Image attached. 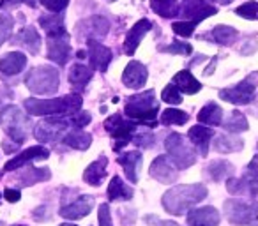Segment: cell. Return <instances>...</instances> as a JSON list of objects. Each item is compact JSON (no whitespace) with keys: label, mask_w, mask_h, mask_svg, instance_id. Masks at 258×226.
<instances>
[{"label":"cell","mask_w":258,"mask_h":226,"mask_svg":"<svg viewBox=\"0 0 258 226\" xmlns=\"http://www.w3.org/2000/svg\"><path fill=\"white\" fill-rule=\"evenodd\" d=\"M87 57H89L90 67L101 72H106L108 65L113 60L111 50L101 44V41H87Z\"/></svg>","instance_id":"obj_15"},{"label":"cell","mask_w":258,"mask_h":226,"mask_svg":"<svg viewBox=\"0 0 258 226\" xmlns=\"http://www.w3.org/2000/svg\"><path fill=\"white\" fill-rule=\"evenodd\" d=\"M69 83H71L73 90L76 92H82L83 89L87 87V83L90 82L92 78V67L83 64H75L71 69H69Z\"/></svg>","instance_id":"obj_28"},{"label":"cell","mask_w":258,"mask_h":226,"mask_svg":"<svg viewBox=\"0 0 258 226\" xmlns=\"http://www.w3.org/2000/svg\"><path fill=\"white\" fill-rule=\"evenodd\" d=\"M83 99L80 94H69L55 99H25L23 106L30 115L44 117H68L80 111Z\"/></svg>","instance_id":"obj_2"},{"label":"cell","mask_w":258,"mask_h":226,"mask_svg":"<svg viewBox=\"0 0 258 226\" xmlns=\"http://www.w3.org/2000/svg\"><path fill=\"white\" fill-rule=\"evenodd\" d=\"M138 124L133 122V120H125L120 113H115V115L108 117L104 120V129L106 133L113 138V143H111V148L115 152L122 150L125 145H129L133 141V136L137 133Z\"/></svg>","instance_id":"obj_8"},{"label":"cell","mask_w":258,"mask_h":226,"mask_svg":"<svg viewBox=\"0 0 258 226\" xmlns=\"http://www.w3.org/2000/svg\"><path fill=\"white\" fill-rule=\"evenodd\" d=\"M172 83L180 90V92L187 94V96H191V94H197V92H200V90H202V83L198 82V80L191 74V71H187V69L177 72V74L173 76Z\"/></svg>","instance_id":"obj_30"},{"label":"cell","mask_w":258,"mask_h":226,"mask_svg":"<svg viewBox=\"0 0 258 226\" xmlns=\"http://www.w3.org/2000/svg\"><path fill=\"white\" fill-rule=\"evenodd\" d=\"M46 57L57 65H66L71 58V36L68 30L46 37Z\"/></svg>","instance_id":"obj_12"},{"label":"cell","mask_w":258,"mask_h":226,"mask_svg":"<svg viewBox=\"0 0 258 226\" xmlns=\"http://www.w3.org/2000/svg\"><path fill=\"white\" fill-rule=\"evenodd\" d=\"M97 217H99V226H113V222H111V214H110V205L108 203L101 205Z\"/></svg>","instance_id":"obj_47"},{"label":"cell","mask_w":258,"mask_h":226,"mask_svg":"<svg viewBox=\"0 0 258 226\" xmlns=\"http://www.w3.org/2000/svg\"><path fill=\"white\" fill-rule=\"evenodd\" d=\"M15 226H25V224H15Z\"/></svg>","instance_id":"obj_57"},{"label":"cell","mask_w":258,"mask_h":226,"mask_svg":"<svg viewBox=\"0 0 258 226\" xmlns=\"http://www.w3.org/2000/svg\"><path fill=\"white\" fill-rule=\"evenodd\" d=\"M156 226H180V224H177V222H173V221H158Z\"/></svg>","instance_id":"obj_52"},{"label":"cell","mask_w":258,"mask_h":226,"mask_svg":"<svg viewBox=\"0 0 258 226\" xmlns=\"http://www.w3.org/2000/svg\"><path fill=\"white\" fill-rule=\"evenodd\" d=\"M92 208H94V196H90V194H87V196L82 194V196H78L76 200L62 205L58 214L64 219H69V221H78V219L89 215Z\"/></svg>","instance_id":"obj_16"},{"label":"cell","mask_w":258,"mask_h":226,"mask_svg":"<svg viewBox=\"0 0 258 226\" xmlns=\"http://www.w3.org/2000/svg\"><path fill=\"white\" fill-rule=\"evenodd\" d=\"M212 2H218V4H221V6H228V4H232L233 0H212Z\"/></svg>","instance_id":"obj_54"},{"label":"cell","mask_w":258,"mask_h":226,"mask_svg":"<svg viewBox=\"0 0 258 226\" xmlns=\"http://www.w3.org/2000/svg\"><path fill=\"white\" fill-rule=\"evenodd\" d=\"M223 127H225V131H228L230 134H237V133H242V131L249 129V124H247L246 115L240 113L239 110H235V111H232L228 119L223 122Z\"/></svg>","instance_id":"obj_36"},{"label":"cell","mask_w":258,"mask_h":226,"mask_svg":"<svg viewBox=\"0 0 258 226\" xmlns=\"http://www.w3.org/2000/svg\"><path fill=\"white\" fill-rule=\"evenodd\" d=\"M39 2H41V6H44V8L50 13H53V15H60L69 6V0H39Z\"/></svg>","instance_id":"obj_44"},{"label":"cell","mask_w":258,"mask_h":226,"mask_svg":"<svg viewBox=\"0 0 258 226\" xmlns=\"http://www.w3.org/2000/svg\"><path fill=\"white\" fill-rule=\"evenodd\" d=\"M133 189L120 179L115 175L108 184V200L110 201H118V200H131L133 198Z\"/></svg>","instance_id":"obj_33"},{"label":"cell","mask_w":258,"mask_h":226,"mask_svg":"<svg viewBox=\"0 0 258 226\" xmlns=\"http://www.w3.org/2000/svg\"><path fill=\"white\" fill-rule=\"evenodd\" d=\"M149 173H151L152 179L161 184H173L177 180V177H179V170L170 161L168 156H158V158L152 161Z\"/></svg>","instance_id":"obj_17"},{"label":"cell","mask_w":258,"mask_h":226,"mask_svg":"<svg viewBox=\"0 0 258 226\" xmlns=\"http://www.w3.org/2000/svg\"><path fill=\"white\" fill-rule=\"evenodd\" d=\"M214 15H218V8L212 0H182L177 11V16H180L182 22H191L195 25Z\"/></svg>","instance_id":"obj_10"},{"label":"cell","mask_w":258,"mask_h":226,"mask_svg":"<svg viewBox=\"0 0 258 226\" xmlns=\"http://www.w3.org/2000/svg\"><path fill=\"white\" fill-rule=\"evenodd\" d=\"M18 147H20L18 143H13V145H9L8 141H2V148H4V152H6V154H13V152H16V150H18Z\"/></svg>","instance_id":"obj_51"},{"label":"cell","mask_w":258,"mask_h":226,"mask_svg":"<svg viewBox=\"0 0 258 226\" xmlns=\"http://www.w3.org/2000/svg\"><path fill=\"white\" fill-rule=\"evenodd\" d=\"M225 215L230 224L235 226H258V201L226 200Z\"/></svg>","instance_id":"obj_7"},{"label":"cell","mask_w":258,"mask_h":226,"mask_svg":"<svg viewBox=\"0 0 258 226\" xmlns=\"http://www.w3.org/2000/svg\"><path fill=\"white\" fill-rule=\"evenodd\" d=\"M219 212L214 207H200L187 212V226H219Z\"/></svg>","instance_id":"obj_20"},{"label":"cell","mask_w":258,"mask_h":226,"mask_svg":"<svg viewBox=\"0 0 258 226\" xmlns=\"http://www.w3.org/2000/svg\"><path fill=\"white\" fill-rule=\"evenodd\" d=\"M154 134L152 133H138L133 136V141L131 143H135L137 147H142V148H151L154 147Z\"/></svg>","instance_id":"obj_45"},{"label":"cell","mask_w":258,"mask_h":226,"mask_svg":"<svg viewBox=\"0 0 258 226\" xmlns=\"http://www.w3.org/2000/svg\"><path fill=\"white\" fill-rule=\"evenodd\" d=\"M13 27H15V18H13L11 15L0 13V46L11 37Z\"/></svg>","instance_id":"obj_40"},{"label":"cell","mask_w":258,"mask_h":226,"mask_svg":"<svg viewBox=\"0 0 258 226\" xmlns=\"http://www.w3.org/2000/svg\"><path fill=\"white\" fill-rule=\"evenodd\" d=\"M161 99L168 104H180L182 103V94H180V90L177 89L173 83H170V85H166L165 89H163Z\"/></svg>","instance_id":"obj_41"},{"label":"cell","mask_w":258,"mask_h":226,"mask_svg":"<svg viewBox=\"0 0 258 226\" xmlns=\"http://www.w3.org/2000/svg\"><path fill=\"white\" fill-rule=\"evenodd\" d=\"M25 85L32 94L37 96H51L58 90L60 87V74L58 69L51 67V65H39L29 71L25 76Z\"/></svg>","instance_id":"obj_5"},{"label":"cell","mask_w":258,"mask_h":226,"mask_svg":"<svg viewBox=\"0 0 258 226\" xmlns=\"http://www.w3.org/2000/svg\"><path fill=\"white\" fill-rule=\"evenodd\" d=\"M198 122L205 126H221L223 124V110L219 104L207 103L198 113Z\"/></svg>","instance_id":"obj_34"},{"label":"cell","mask_w":258,"mask_h":226,"mask_svg":"<svg viewBox=\"0 0 258 226\" xmlns=\"http://www.w3.org/2000/svg\"><path fill=\"white\" fill-rule=\"evenodd\" d=\"M124 113L129 120L145 126H154L159 113V103L154 90H145V92L135 94L125 101Z\"/></svg>","instance_id":"obj_3"},{"label":"cell","mask_w":258,"mask_h":226,"mask_svg":"<svg viewBox=\"0 0 258 226\" xmlns=\"http://www.w3.org/2000/svg\"><path fill=\"white\" fill-rule=\"evenodd\" d=\"M151 8L163 18H173L179 11V0H151Z\"/></svg>","instance_id":"obj_37"},{"label":"cell","mask_w":258,"mask_h":226,"mask_svg":"<svg viewBox=\"0 0 258 226\" xmlns=\"http://www.w3.org/2000/svg\"><path fill=\"white\" fill-rule=\"evenodd\" d=\"M205 198H207V187L204 184H179L163 194L161 203L166 212L182 215Z\"/></svg>","instance_id":"obj_1"},{"label":"cell","mask_w":258,"mask_h":226,"mask_svg":"<svg viewBox=\"0 0 258 226\" xmlns=\"http://www.w3.org/2000/svg\"><path fill=\"white\" fill-rule=\"evenodd\" d=\"M256 74L247 76L246 80H242L240 83L228 89L219 90V97L226 103H232L235 106H242V104H249L254 99V92H256V82H254Z\"/></svg>","instance_id":"obj_11"},{"label":"cell","mask_w":258,"mask_h":226,"mask_svg":"<svg viewBox=\"0 0 258 226\" xmlns=\"http://www.w3.org/2000/svg\"><path fill=\"white\" fill-rule=\"evenodd\" d=\"M200 39H205V41H211V43L226 46V44H233L237 39H239V32H237L233 27L218 25V27H214L212 30H209L207 34H202Z\"/></svg>","instance_id":"obj_25"},{"label":"cell","mask_w":258,"mask_h":226,"mask_svg":"<svg viewBox=\"0 0 258 226\" xmlns=\"http://www.w3.org/2000/svg\"><path fill=\"white\" fill-rule=\"evenodd\" d=\"M4 198L9 201V203H16V201L22 200V193H20V189H13V187H8V189L4 191Z\"/></svg>","instance_id":"obj_48"},{"label":"cell","mask_w":258,"mask_h":226,"mask_svg":"<svg viewBox=\"0 0 258 226\" xmlns=\"http://www.w3.org/2000/svg\"><path fill=\"white\" fill-rule=\"evenodd\" d=\"M214 67H216V58H214V60H212V64L209 65L207 69H205L204 74H205V76H211V74H212V69H214Z\"/></svg>","instance_id":"obj_53"},{"label":"cell","mask_w":258,"mask_h":226,"mask_svg":"<svg viewBox=\"0 0 258 226\" xmlns=\"http://www.w3.org/2000/svg\"><path fill=\"white\" fill-rule=\"evenodd\" d=\"M58 226H76V224H73V222H62V224H58Z\"/></svg>","instance_id":"obj_56"},{"label":"cell","mask_w":258,"mask_h":226,"mask_svg":"<svg viewBox=\"0 0 258 226\" xmlns=\"http://www.w3.org/2000/svg\"><path fill=\"white\" fill-rule=\"evenodd\" d=\"M149 72L142 62L131 60L125 65L124 72H122V82L127 89H142L147 83Z\"/></svg>","instance_id":"obj_19"},{"label":"cell","mask_w":258,"mask_h":226,"mask_svg":"<svg viewBox=\"0 0 258 226\" xmlns=\"http://www.w3.org/2000/svg\"><path fill=\"white\" fill-rule=\"evenodd\" d=\"M195 29H197V25L191 22H175L172 23V30L177 34V36H182V37H189L193 36Z\"/></svg>","instance_id":"obj_43"},{"label":"cell","mask_w":258,"mask_h":226,"mask_svg":"<svg viewBox=\"0 0 258 226\" xmlns=\"http://www.w3.org/2000/svg\"><path fill=\"white\" fill-rule=\"evenodd\" d=\"M235 15L240 16L244 20H251V22H256L258 20V2L249 0V2H244L242 6L235 9Z\"/></svg>","instance_id":"obj_39"},{"label":"cell","mask_w":258,"mask_h":226,"mask_svg":"<svg viewBox=\"0 0 258 226\" xmlns=\"http://www.w3.org/2000/svg\"><path fill=\"white\" fill-rule=\"evenodd\" d=\"M60 141L68 145V147L76 148V150H87L90 147V143H92V134L83 129H71L64 134V138Z\"/></svg>","instance_id":"obj_31"},{"label":"cell","mask_w":258,"mask_h":226,"mask_svg":"<svg viewBox=\"0 0 258 226\" xmlns=\"http://www.w3.org/2000/svg\"><path fill=\"white\" fill-rule=\"evenodd\" d=\"M142 161H144V156H142L138 150L125 152V154L118 156L117 163L124 168L125 177H127L131 184L138 182V170H140V166H142Z\"/></svg>","instance_id":"obj_24"},{"label":"cell","mask_w":258,"mask_h":226,"mask_svg":"<svg viewBox=\"0 0 258 226\" xmlns=\"http://www.w3.org/2000/svg\"><path fill=\"white\" fill-rule=\"evenodd\" d=\"M50 158V150L43 145H34V147L27 148V150L20 152L13 159H9L4 166V172H15V170H22L25 166L32 165L34 161H44Z\"/></svg>","instance_id":"obj_14"},{"label":"cell","mask_w":258,"mask_h":226,"mask_svg":"<svg viewBox=\"0 0 258 226\" xmlns=\"http://www.w3.org/2000/svg\"><path fill=\"white\" fill-rule=\"evenodd\" d=\"M165 147L168 152L170 161L175 165L177 170H186L189 166H193L197 163V150H195L193 145H189L186 141V138L179 133H172L166 136Z\"/></svg>","instance_id":"obj_6"},{"label":"cell","mask_w":258,"mask_h":226,"mask_svg":"<svg viewBox=\"0 0 258 226\" xmlns=\"http://www.w3.org/2000/svg\"><path fill=\"white\" fill-rule=\"evenodd\" d=\"M159 51H163V53H172V55H189L191 51H193V48H191V44H187V43L173 41V43L168 44V46H161Z\"/></svg>","instance_id":"obj_42"},{"label":"cell","mask_w":258,"mask_h":226,"mask_svg":"<svg viewBox=\"0 0 258 226\" xmlns=\"http://www.w3.org/2000/svg\"><path fill=\"white\" fill-rule=\"evenodd\" d=\"M27 57L20 51H9L0 58V78H11L25 69Z\"/></svg>","instance_id":"obj_21"},{"label":"cell","mask_w":258,"mask_h":226,"mask_svg":"<svg viewBox=\"0 0 258 226\" xmlns=\"http://www.w3.org/2000/svg\"><path fill=\"white\" fill-rule=\"evenodd\" d=\"M212 147H214L216 152L219 154H230V152H239L244 148V141L240 138L233 136V134H218L214 136V141H212Z\"/></svg>","instance_id":"obj_29"},{"label":"cell","mask_w":258,"mask_h":226,"mask_svg":"<svg viewBox=\"0 0 258 226\" xmlns=\"http://www.w3.org/2000/svg\"><path fill=\"white\" fill-rule=\"evenodd\" d=\"M106 166H108V159L104 158V156L97 158L96 161L90 163L85 168V172H83V180L94 187L99 186L104 177H106Z\"/></svg>","instance_id":"obj_26"},{"label":"cell","mask_w":258,"mask_h":226,"mask_svg":"<svg viewBox=\"0 0 258 226\" xmlns=\"http://www.w3.org/2000/svg\"><path fill=\"white\" fill-rule=\"evenodd\" d=\"M39 25L44 29L46 37L50 36H57V34L66 32V25H64V16L62 15H44L39 18Z\"/></svg>","instance_id":"obj_35"},{"label":"cell","mask_w":258,"mask_h":226,"mask_svg":"<svg viewBox=\"0 0 258 226\" xmlns=\"http://www.w3.org/2000/svg\"><path fill=\"white\" fill-rule=\"evenodd\" d=\"M0 196H2V194H0Z\"/></svg>","instance_id":"obj_60"},{"label":"cell","mask_w":258,"mask_h":226,"mask_svg":"<svg viewBox=\"0 0 258 226\" xmlns=\"http://www.w3.org/2000/svg\"><path fill=\"white\" fill-rule=\"evenodd\" d=\"M254 115H258V113H254Z\"/></svg>","instance_id":"obj_59"},{"label":"cell","mask_w":258,"mask_h":226,"mask_svg":"<svg viewBox=\"0 0 258 226\" xmlns=\"http://www.w3.org/2000/svg\"><path fill=\"white\" fill-rule=\"evenodd\" d=\"M187 138H189L191 145L200 152L202 158H205L209 152V145H211V140L214 138V131L211 127H204V126H193L189 131H187Z\"/></svg>","instance_id":"obj_23"},{"label":"cell","mask_w":258,"mask_h":226,"mask_svg":"<svg viewBox=\"0 0 258 226\" xmlns=\"http://www.w3.org/2000/svg\"><path fill=\"white\" fill-rule=\"evenodd\" d=\"M152 29V23L149 22L147 18L140 20V22L135 23L131 29H129L127 36H125V41H124V51L125 55H135V51L138 50V46H140L142 39H144L145 36L149 34V30Z\"/></svg>","instance_id":"obj_18"},{"label":"cell","mask_w":258,"mask_h":226,"mask_svg":"<svg viewBox=\"0 0 258 226\" xmlns=\"http://www.w3.org/2000/svg\"><path fill=\"white\" fill-rule=\"evenodd\" d=\"M13 44L25 48L32 55H37L41 50V44H43V39H41L39 32L30 25V27H23L22 30L16 32V36L13 37Z\"/></svg>","instance_id":"obj_22"},{"label":"cell","mask_w":258,"mask_h":226,"mask_svg":"<svg viewBox=\"0 0 258 226\" xmlns=\"http://www.w3.org/2000/svg\"><path fill=\"white\" fill-rule=\"evenodd\" d=\"M226 189L233 196H258V156H254L239 179L226 180Z\"/></svg>","instance_id":"obj_9"},{"label":"cell","mask_w":258,"mask_h":226,"mask_svg":"<svg viewBox=\"0 0 258 226\" xmlns=\"http://www.w3.org/2000/svg\"><path fill=\"white\" fill-rule=\"evenodd\" d=\"M189 120V115L182 110H173L168 108L161 113V124L163 126H184Z\"/></svg>","instance_id":"obj_38"},{"label":"cell","mask_w":258,"mask_h":226,"mask_svg":"<svg viewBox=\"0 0 258 226\" xmlns=\"http://www.w3.org/2000/svg\"><path fill=\"white\" fill-rule=\"evenodd\" d=\"M0 124H2V129L6 131V134H8L15 143L22 145L30 134L32 119H30V115L23 113L18 106L9 104V106H6L4 110H2V113H0Z\"/></svg>","instance_id":"obj_4"},{"label":"cell","mask_w":258,"mask_h":226,"mask_svg":"<svg viewBox=\"0 0 258 226\" xmlns=\"http://www.w3.org/2000/svg\"><path fill=\"white\" fill-rule=\"evenodd\" d=\"M108 2H115V0H108Z\"/></svg>","instance_id":"obj_58"},{"label":"cell","mask_w":258,"mask_h":226,"mask_svg":"<svg viewBox=\"0 0 258 226\" xmlns=\"http://www.w3.org/2000/svg\"><path fill=\"white\" fill-rule=\"evenodd\" d=\"M13 92L8 89V87H0V106H2V101L4 99H11Z\"/></svg>","instance_id":"obj_50"},{"label":"cell","mask_w":258,"mask_h":226,"mask_svg":"<svg viewBox=\"0 0 258 226\" xmlns=\"http://www.w3.org/2000/svg\"><path fill=\"white\" fill-rule=\"evenodd\" d=\"M25 2L30 6V8H36V0H25Z\"/></svg>","instance_id":"obj_55"},{"label":"cell","mask_w":258,"mask_h":226,"mask_svg":"<svg viewBox=\"0 0 258 226\" xmlns=\"http://www.w3.org/2000/svg\"><path fill=\"white\" fill-rule=\"evenodd\" d=\"M205 172H207V175L211 180H214V182H221V180L232 177L235 170H233L232 163L225 161V159H216V161L209 163L207 168H205Z\"/></svg>","instance_id":"obj_32"},{"label":"cell","mask_w":258,"mask_h":226,"mask_svg":"<svg viewBox=\"0 0 258 226\" xmlns=\"http://www.w3.org/2000/svg\"><path fill=\"white\" fill-rule=\"evenodd\" d=\"M90 120H92V117H90L89 111H76V113L71 115V122H73V127H75V129L85 127L87 124H90Z\"/></svg>","instance_id":"obj_46"},{"label":"cell","mask_w":258,"mask_h":226,"mask_svg":"<svg viewBox=\"0 0 258 226\" xmlns=\"http://www.w3.org/2000/svg\"><path fill=\"white\" fill-rule=\"evenodd\" d=\"M51 172L50 168H36V166H25V170H22V173H18V184L23 187L34 186L37 182H44L50 180Z\"/></svg>","instance_id":"obj_27"},{"label":"cell","mask_w":258,"mask_h":226,"mask_svg":"<svg viewBox=\"0 0 258 226\" xmlns=\"http://www.w3.org/2000/svg\"><path fill=\"white\" fill-rule=\"evenodd\" d=\"M22 2H25V0H0V8L2 9H13V8H18Z\"/></svg>","instance_id":"obj_49"},{"label":"cell","mask_w":258,"mask_h":226,"mask_svg":"<svg viewBox=\"0 0 258 226\" xmlns=\"http://www.w3.org/2000/svg\"><path fill=\"white\" fill-rule=\"evenodd\" d=\"M110 30V22L104 16H90L76 25V37L80 41H101Z\"/></svg>","instance_id":"obj_13"}]
</instances>
